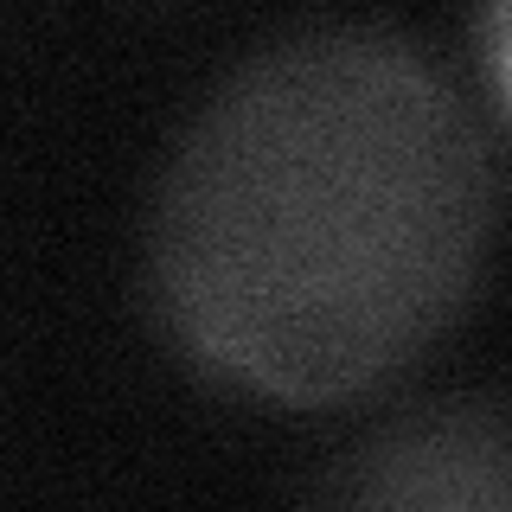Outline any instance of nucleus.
I'll use <instances>...</instances> for the list:
<instances>
[{
	"instance_id": "nucleus-1",
	"label": "nucleus",
	"mask_w": 512,
	"mask_h": 512,
	"mask_svg": "<svg viewBox=\"0 0 512 512\" xmlns=\"http://www.w3.org/2000/svg\"><path fill=\"white\" fill-rule=\"evenodd\" d=\"M493 141L404 32L301 26L192 109L154 180L148 314L199 378L333 410L410 372L493 250Z\"/></svg>"
},
{
	"instance_id": "nucleus-3",
	"label": "nucleus",
	"mask_w": 512,
	"mask_h": 512,
	"mask_svg": "<svg viewBox=\"0 0 512 512\" xmlns=\"http://www.w3.org/2000/svg\"><path fill=\"white\" fill-rule=\"evenodd\" d=\"M474 58L500 122L512 128V0H474Z\"/></svg>"
},
{
	"instance_id": "nucleus-2",
	"label": "nucleus",
	"mask_w": 512,
	"mask_h": 512,
	"mask_svg": "<svg viewBox=\"0 0 512 512\" xmlns=\"http://www.w3.org/2000/svg\"><path fill=\"white\" fill-rule=\"evenodd\" d=\"M333 506H410V512H506L512 506V410L455 397L416 404L378 423L314 480Z\"/></svg>"
}]
</instances>
